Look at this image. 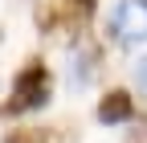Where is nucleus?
<instances>
[{"label":"nucleus","mask_w":147,"mask_h":143,"mask_svg":"<svg viewBox=\"0 0 147 143\" xmlns=\"http://www.w3.org/2000/svg\"><path fill=\"white\" fill-rule=\"evenodd\" d=\"M49 94H53V78H49V69H45V61H25V69L12 78V94H8V102H4V111L8 115H25V111H41V106L49 102Z\"/></svg>","instance_id":"nucleus-1"},{"label":"nucleus","mask_w":147,"mask_h":143,"mask_svg":"<svg viewBox=\"0 0 147 143\" xmlns=\"http://www.w3.org/2000/svg\"><path fill=\"white\" fill-rule=\"evenodd\" d=\"M110 33L119 45L147 41V0H119L110 12Z\"/></svg>","instance_id":"nucleus-2"},{"label":"nucleus","mask_w":147,"mask_h":143,"mask_svg":"<svg viewBox=\"0 0 147 143\" xmlns=\"http://www.w3.org/2000/svg\"><path fill=\"white\" fill-rule=\"evenodd\" d=\"M135 119V102L127 90H110L102 102H98V123H106V127H115V123H131Z\"/></svg>","instance_id":"nucleus-3"},{"label":"nucleus","mask_w":147,"mask_h":143,"mask_svg":"<svg viewBox=\"0 0 147 143\" xmlns=\"http://www.w3.org/2000/svg\"><path fill=\"white\" fill-rule=\"evenodd\" d=\"M98 61H102V53H98L94 45L78 49V53L69 57V86H90L94 74H98Z\"/></svg>","instance_id":"nucleus-4"},{"label":"nucleus","mask_w":147,"mask_h":143,"mask_svg":"<svg viewBox=\"0 0 147 143\" xmlns=\"http://www.w3.org/2000/svg\"><path fill=\"white\" fill-rule=\"evenodd\" d=\"M4 143H49V139H45L41 131H29V127H25V131H8Z\"/></svg>","instance_id":"nucleus-5"},{"label":"nucleus","mask_w":147,"mask_h":143,"mask_svg":"<svg viewBox=\"0 0 147 143\" xmlns=\"http://www.w3.org/2000/svg\"><path fill=\"white\" fill-rule=\"evenodd\" d=\"M139 82H143V86H147V57H143V61H139Z\"/></svg>","instance_id":"nucleus-6"},{"label":"nucleus","mask_w":147,"mask_h":143,"mask_svg":"<svg viewBox=\"0 0 147 143\" xmlns=\"http://www.w3.org/2000/svg\"><path fill=\"white\" fill-rule=\"evenodd\" d=\"M82 4H94V0H82Z\"/></svg>","instance_id":"nucleus-7"}]
</instances>
